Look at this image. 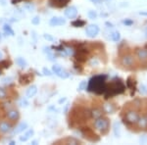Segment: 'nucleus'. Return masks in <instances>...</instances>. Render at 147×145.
<instances>
[{"label":"nucleus","mask_w":147,"mask_h":145,"mask_svg":"<svg viewBox=\"0 0 147 145\" xmlns=\"http://www.w3.org/2000/svg\"><path fill=\"white\" fill-rule=\"evenodd\" d=\"M0 74H1V72H0Z\"/></svg>","instance_id":"c03bdc74"},{"label":"nucleus","mask_w":147,"mask_h":145,"mask_svg":"<svg viewBox=\"0 0 147 145\" xmlns=\"http://www.w3.org/2000/svg\"><path fill=\"white\" fill-rule=\"evenodd\" d=\"M82 132H84V135L85 138H87L88 140H90V141H91V137H90V136L93 137L94 141H98V140H99V138L97 137V135H96L95 134H94V132H92L91 129H89L88 127L84 128V129H82Z\"/></svg>","instance_id":"f8f14e48"},{"label":"nucleus","mask_w":147,"mask_h":145,"mask_svg":"<svg viewBox=\"0 0 147 145\" xmlns=\"http://www.w3.org/2000/svg\"><path fill=\"white\" fill-rule=\"evenodd\" d=\"M0 39H1V35H0Z\"/></svg>","instance_id":"37998d69"},{"label":"nucleus","mask_w":147,"mask_h":145,"mask_svg":"<svg viewBox=\"0 0 147 145\" xmlns=\"http://www.w3.org/2000/svg\"><path fill=\"white\" fill-rule=\"evenodd\" d=\"M84 89H86V82H82L79 86V90H84Z\"/></svg>","instance_id":"e433bc0d"},{"label":"nucleus","mask_w":147,"mask_h":145,"mask_svg":"<svg viewBox=\"0 0 147 145\" xmlns=\"http://www.w3.org/2000/svg\"><path fill=\"white\" fill-rule=\"evenodd\" d=\"M43 73H44V75L48 76V77H51V76H52V73L47 68H43Z\"/></svg>","instance_id":"4c0bfd02"},{"label":"nucleus","mask_w":147,"mask_h":145,"mask_svg":"<svg viewBox=\"0 0 147 145\" xmlns=\"http://www.w3.org/2000/svg\"><path fill=\"white\" fill-rule=\"evenodd\" d=\"M106 76L99 75L91 78L88 82L87 89L95 94H102L106 90Z\"/></svg>","instance_id":"f257e3e1"},{"label":"nucleus","mask_w":147,"mask_h":145,"mask_svg":"<svg viewBox=\"0 0 147 145\" xmlns=\"http://www.w3.org/2000/svg\"><path fill=\"white\" fill-rule=\"evenodd\" d=\"M139 115L136 111H129L125 116V123H137Z\"/></svg>","instance_id":"20e7f679"},{"label":"nucleus","mask_w":147,"mask_h":145,"mask_svg":"<svg viewBox=\"0 0 147 145\" xmlns=\"http://www.w3.org/2000/svg\"><path fill=\"white\" fill-rule=\"evenodd\" d=\"M3 30H4V32H5V34H10L13 36L14 35V30H12L10 26H8V25H5L3 27Z\"/></svg>","instance_id":"cd10ccee"},{"label":"nucleus","mask_w":147,"mask_h":145,"mask_svg":"<svg viewBox=\"0 0 147 145\" xmlns=\"http://www.w3.org/2000/svg\"><path fill=\"white\" fill-rule=\"evenodd\" d=\"M94 127L97 130L101 132L102 134H106L109 129L110 127V123H109L108 119L103 118V117H99L96 119V121L94 122Z\"/></svg>","instance_id":"7ed1b4c3"},{"label":"nucleus","mask_w":147,"mask_h":145,"mask_svg":"<svg viewBox=\"0 0 147 145\" xmlns=\"http://www.w3.org/2000/svg\"><path fill=\"white\" fill-rule=\"evenodd\" d=\"M93 3H100V2L102 1V0H91Z\"/></svg>","instance_id":"ea45409f"},{"label":"nucleus","mask_w":147,"mask_h":145,"mask_svg":"<svg viewBox=\"0 0 147 145\" xmlns=\"http://www.w3.org/2000/svg\"><path fill=\"white\" fill-rule=\"evenodd\" d=\"M52 71H53V73L55 74L56 76H58V77L61 78H68L70 77L69 73L66 70H64L60 65H54L53 67H52Z\"/></svg>","instance_id":"423d86ee"},{"label":"nucleus","mask_w":147,"mask_h":145,"mask_svg":"<svg viewBox=\"0 0 147 145\" xmlns=\"http://www.w3.org/2000/svg\"><path fill=\"white\" fill-rule=\"evenodd\" d=\"M72 25L76 28H80V27H84L85 25V22L84 21H82V20H76L72 23Z\"/></svg>","instance_id":"b1692460"},{"label":"nucleus","mask_w":147,"mask_h":145,"mask_svg":"<svg viewBox=\"0 0 147 145\" xmlns=\"http://www.w3.org/2000/svg\"><path fill=\"white\" fill-rule=\"evenodd\" d=\"M103 108H104V111H105L106 113H108V114H111V113H113V112H114V107L111 105V104H105Z\"/></svg>","instance_id":"a878e982"},{"label":"nucleus","mask_w":147,"mask_h":145,"mask_svg":"<svg viewBox=\"0 0 147 145\" xmlns=\"http://www.w3.org/2000/svg\"><path fill=\"white\" fill-rule=\"evenodd\" d=\"M136 57L141 61L147 60V46L144 48H139L136 50Z\"/></svg>","instance_id":"4468645a"},{"label":"nucleus","mask_w":147,"mask_h":145,"mask_svg":"<svg viewBox=\"0 0 147 145\" xmlns=\"http://www.w3.org/2000/svg\"><path fill=\"white\" fill-rule=\"evenodd\" d=\"M11 123L7 122V121H0V134H6L8 132H10L12 130Z\"/></svg>","instance_id":"6e6552de"},{"label":"nucleus","mask_w":147,"mask_h":145,"mask_svg":"<svg viewBox=\"0 0 147 145\" xmlns=\"http://www.w3.org/2000/svg\"><path fill=\"white\" fill-rule=\"evenodd\" d=\"M37 92V87L36 85H30V87L27 89V92H26V95H27L28 98H32L34 97Z\"/></svg>","instance_id":"f3484780"},{"label":"nucleus","mask_w":147,"mask_h":145,"mask_svg":"<svg viewBox=\"0 0 147 145\" xmlns=\"http://www.w3.org/2000/svg\"><path fill=\"white\" fill-rule=\"evenodd\" d=\"M125 86L124 82H122V80L116 78H114L112 82L109 84V85H106V90H105V98H110L115 95L122 94L125 91Z\"/></svg>","instance_id":"f03ea898"},{"label":"nucleus","mask_w":147,"mask_h":145,"mask_svg":"<svg viewBox=\"0 0 147 145\" xmlns=\"http://www.w3.org/2000/svg\"><path fill=\"white\" fill-rule=\"evenodd\" d=\"M137 125L140 128H147V115L143 117H139L137 121Z\"/></svg>","instance_id":"a211bd4d"},{"label":"nucleus","mask_w":147,"mask_h":145,"mask_svg":"<svg viewBox=\"0 0 147 145\" xmlns=\"http://www.w3.org/2000/svg\"><path fill=\"white\" fill-rule=\"evenodd\" d=\"M19 105H20L21 107H28V102L26 100V99L22 98L20 101H19Z\"/></svg>","instance_id":"473e14b6"},{"label":"nucleus","mask_w":147,"mask_h":145,"mask_svg":"<svg viewBox=\"0 0 147 145\" xmlns=\"http://www.w3.org/2000/svg\"><path fill=\"white\" fill-rule=\"evenodd\" d=\"M49 5L51 7H55V8H63V7L67 6V4L71 0H48Z\"/></svg>","instance_id":"1a4fd4ad"},{"label":"nucleus","mask_w":147,"mask_h":145,"mask_svg":"<svg viewBox=\"0 0 147 145\" xmlns=\"http://www.w3.org/2000/svg\"><path fill=\"white\" fill-rule=\"evenodd\" d=\"M87 15H88V18L91 19V20H95V19L97 18V13H96V11H94V10L88 11Z\"/></svg>","instance_id":"c85d7f7f"},{"label":"nucleus","mask_w":147,"mask_h":145,"mask_svg":"<svg viewBox=\"0 0 147 145\" xmlns=\"http://www.w3.org/2000/svg\"><path fill=\"white\" fill-rule=\"evenodd\" d=\"M85 34L88 37H93L97 36V34H99V27L97 25H94V24H91V25H88L85 28Z\"/></svg>","instance_id":"39448f33"},{"label":"nucleus","mask_w":147,"mask_h":145,"mask_svg":"<svg viewBox=\"0 0 147 145\" xmlns=\"http://www.w3.org/2000/svg\"><path fill=\"white\" fill-rule=\"evenodd\" d=\"M139 14L142 15V16H146V17H147V12H140Z\"/></svg>","instance_id":"a19ab883"},{"label":"nucleus","mask_w":147,"mask_h":145,"mask_svg":"<svg viewBox=\"0 0 147 145\" xmlns=\"http://www.w3.org/2000/svg\"><path fill=\"white\" fill-rule=\"evenodd\" d=\"M139 92L142 95H147V86L144 84H141L140 87H139Z\"/></svg>","instance_id":"c756f323"},{"label":"nucleus","mask_w":147,"mask_h":145,"mask_svg":"<svg viewBox=\"0 0 147 145\" xmlns=\"http://www.w3.org/2000/svg\"><path fill=\"white\" fill-rule=\"evenodd\" d=\"M63 142H64V143H66V144H80V140H78L76 138H73V137H68V138L64 140Z\"/></svg>","instance_id":"412c9836"},{"label":"nucleus","mask_w":147,"mask_h":145,"mask_svg":"<svg viewBox=\"0 0 147 145\" xmlns=\"http://www.w3.org/2000/svg\"><path fill=\"white\" fill-rule=\"evenodd\" d=\"M90 114L94 119L102 117V111L100 110V109H93V110L90 112Z\"/></svg>","instance_id":"4be33fe9"},{"label":"nucleus","mask_w":147,"mask_h":145,"mask_svg":"<svg viewBox=\"0 0 147 145\" xmlns=\"http://www.w3.org/2000/svg\"><path fill=\"white\" fill-rule=\"evenodd\" d=\"M16 64L20 67L21 69H25L27 67V61L25 60V59L23 58V57H18L17 59H16Z\"/></svg>","instance_id":"6ab92c4d"},{"label":"nucleus","mask_w":147,"mask_h":145,"mask_svg":"<svg viewBox=\"0 0 147 145\" xmlns=\"http://www.w3.org/2000/svg\"><path fill=\"white\" fill-rule=\"evenodd\" d=\"M24 8H25L26 10H28V12H32L34 10V5H32V3H28V4H26V5L24 6Z\"/></svg>","instance_id":"7c9ffc66"},{"label":"nucleus","mask_w":147,"mask_h":145,"mask_svg":"<svg viewBox=\"0 0 147 145\" xmlns=\"http://www.w3.org/2000/svg\"><path fill=\"white\" fill-rule=\"evenodd\" d=\"M32 23L34 24V25H38V24L40 23V18L39 17H34V19L32 20Z\"/></svg>","instance_id":"c9c22d12"},{"label":"nucleus","mask_w":147,"mask_h":145,"mask_svg":"<svg viewBox=\"0 0 147 145\" xmlns=\"http://www.w3.org/2000/svg\"><path fill=\"white\" fill-rule=\"evenodd\" d=\"M63 51L64 53H65V55H74V53H75V51H74V49L72 47H65V48H63Z\"/></svg>","instance_id":"bb28decb"},{"label":"nucleus","mask_w":147,"mask_h":145,"mask_svg":"<svg viewBox=\"0 0 147 145\" xmlns=\"http://www.w3.org/2000/svg\"><path fill=\"white\" fill-rule=\"evenodd\" d=\"M114 134H115L116 137L120 136V123L118 122L114 123Z\"/></svg>","instance_id":"393cba45"},{"label":"nucleus","mask_w":147,"mask_h":145,"mask_svg":"<svg viewBox=\"0 0 147 145\" xmlns=\"http://www.w3.org/2000/svg\"><path fill=\"white\" fill-rule=\"evenodd\" d=\"M27 128H28V123L26 122H22V123H19L15 128H14V134H20V132H23L24 130H26Z\"/></svg>","instance_id":"2eb2a0df"},{"label":"nucleus","mask_w":147,"mask_h":145,"mask_svg":"<svg viewBox=\"0 0 147 145\" xmlns=\"http://www.w3.org/2000/svg\"><path fill=\"white\" fill-rule=\"evenodd\" d=\"M7 96V92L3 87H0V99H5Z\"/></svg>","instance_id":"2f4dec72"},{"label":"nucleus","mask_w":147,"mask_h":145,"mask_svg":"<svg viewBox=\"0 0 147 145\" xmlns=\"http://www.w3.org/2000/svg\"><path fill=\"white\" fill-rule=\"evenodd\" d=\"M2 58H3V55H2V53H1V52H0V60H1Z\"/></svg>","instance_id":"79ce46f5"},{"label":"nucleus","mask_w":147,"mask_h":145,"mask_svg":"<svg viewBox=\"0 0 147 145\" xmlns=\"http://www.w3.org/2000/svg\"><path fill=\"white\" fill-rule=\"evenodd\" d=\"M111 39L113 40V41H115V42H118L119 40L121 39V34H120V32H113L112 34H111Z\"/></svg>","instance_id":"5701e85b"},{"label":"nucleus","mask_w":147,"mask_h":145,"mask_svg":"<svg viewBox=\"0 0 147 145\" xmlns=\"http://www.w3.org/2000/svg\"><path fill=\"white\" fill-rule=\"evenodd\" d=\"M127 85L130 90H132L134 92V89H136V82H134V80H132L131 78H129L127 80Z\"/></svg>","instance_id":"aec40b11"},{"label":"nucleus","mask_w":147,"mask_h":145,"mask_svg":"<svg viewBox=\"0 0 147 145\" xmlns=\"http://www.w3.org/2000/svg\"><path fill=\"white\" fill-rule=\"evenodd\" d=\"M12 78H4L3 80H2V84H10L12 82Z\"/></svg>","instance_id":"72a5a7b5"},{"label":"nucleus","mask_w":147,"mask_h":145,"mask_svg":"<svg viewBox=\"0 0 147 145\" xmlns=\"http://www.w3.org/2000/svg\"><path fill=\"white\" fill-rule=\"evenodd\" d=\"M6 116L8 118V120H10L11 122H16L20 118V113L17 110H15V109H11V110L7 111Z\"/></svg>","instance_id":"9b49d317"},{"label":"nucleus","mask_w":147,"mask_h":145,"mask_svg":"<svg viewBox=\"0 0 147 145\" xmlns=\"http://www.w3.org/2000/svg\"><path fill=\"white\" fill-rule=\"evenodd\" d=\"M65 16L68 19H76L78 16V9L75 6H70L65 10Z\"/></svg>","instance_id":"9d476101"},{"label":"nucleus","mask_w":147,"mask_h":145,"mask_svg":"<svg viewBox=\"0 0 147 145\" xmlns=\"http://www.w3.org/2000/svg\"><path fill=\"white\" fill-rule=\"evenodd\" d=\"M34 134V129H28L27 132H25V134L22 135V136H20V138L19 139H20L21 142H26V141H28V140L30 139Z\"/></svg>","instance_id":"dca6fc26"},{"label":"nucleus","mask_w":147,"mask_h":145,"mask_svg":"<svg viewBox=\"0 0 147 145\" xmlns=\"http://www.w3.org/2000/svg\"><path fill=\"white\" fill-rule=\"evenodd\" d=\"M43 36H44V38L47 39V40H49V41H53V40H54V38L51 36L50 34H45L43 35Z\"/></svg>","instance_id":"58836bf2"},{"label":"nucleus","mask_w":147,"mask_h":145,"mask_svg":"<svg viewBox=\"0 0 147 145\" xmlns=\"http://www.w3.org/2000/svg\"><path fill=\"white\" fill-rule=\"evenodd\" d=\"M121 63H122V65L125 66V67H131L134 64V56L130 55V54H125V55L122 56V58H121Z\"/></svg>","instance_id":"0eeeda50"},{"label":"nucleus","mask_w":147,"mask_h":145,"mask_svg":"<svg viewBox=\"0 0 147 145\" xmlns=\"http://www.w3.org/2000/svg\"><path fill=\"white\" fill-rule=\"evenodd\" d=\"M50 26L52 27H59V26H63L66 24V20L63 18H60V17H53L50 20Z\"/></svg>","instance_id":"ddd939ff"},{"label":"nucleus","mask_w":147,"mask_h":145,"mask_svg":"<svg viewBox=\"0 0 147 145\" xmlns=\"http://www.w3.org/2000/svg\"><path fill=\"white\" fill-rule=\"evenodd\" d=\"M123 24L125 26H131L132 24H134V21L129 20V19H125V20L123 21Z\"/></svg>","instance_id":"f704fd0d"}]
</instances>
